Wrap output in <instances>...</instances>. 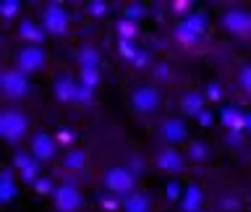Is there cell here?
I'll return each instance as SVG.
<instances>
[{
	"mask_svg": "<svg viewBox=\"0 0 251 212\" xmlns=\"http://www.w3.org/2000/svg\"><path fill=\"white\" fill-rule=\"evenodd\" d=\"M26 115L21 113V110H13L8 107L0 113V133H3L5 141H19L24 133H26Z\"/></svg>",
	"mask_w": 251,
	"mask_h": 212,
	"instance_id": "obj_1",
	"label": "cell"
},
{
	"mask_svg": "<svg viewBox=\"0 0 251 212\" xmlns=\"http://www.w3.org/2000/svg\"><path fill=\"white\" fill-rule=\"evenodd\" d=\"M0 86L8 97H24L29 92V81H26V74L24 71H16V68H8L0 74Z\"/></svg>",
	"mask_w": 251,
	"mask_h": 212,
	"instance_id": "obj_2",
	"label": "cell"
},
{
	"mask_svg": "<svg viewBox=\"0 0 251 212\" xmlns=\"http://www.w3.org/2000/svg\"><path fill=\"white\" fill-rule=\"evenodd\" d=\"M16 60H19V71H24V74H34V71H39L45 66V50L39 45H26V47L19 50Z\"/></svg>",
	"mask_w": 251,
	"mask_h": 212,
	"instance_id": "obj_3",
	"label": "cell"
},
{
	"mask_svg": "<svg viewBox=\"0 0 251 212\" xmlns=\"http://www.w3.org/2000/svg\"><path fill=\"white\" fill-rule=\"evenodd\" d=\"M105 188L113 194H128L133 188V176L128 168H110L105 173Z\"/></svg>",
	"mask_w": 251,
	"mask_h": 212,
	"instance_id": "obj_4",
	"label": "cell"
},
{
	"mask_svg": "<svg viewBox=\"0 0 251 212\" xmlns=\"http://www.w3.org/2000/svg\"><path fill=\"white\" fill-rule=\"evenodd\" d=\"M42 24H45V29L50 31V34H66V29H68V13L63 11L58 3H52V5L45 8Z\"/></svg>",
	"mask_w": 251,
	"mask_h": 212,
	"instance_id": "obj_5",
	"label": "cell"
},
{
	"mask_svg": "<svg viewBox=\"0 0 251 212\" xmlns=\"http://www.w3.org/2000/svg\"><path fill=\"white\" fill-rule=\"evenodd\" d=\"M131 100H133V107H136L139 113H154V110L160 107V92H157L154 86H139Z\"/></svg>",
	"mask_w": 251,
	"mask_h": 212,
	"instance_id": "obj_6",
	"label": "cell"
},
{
	"mask_svg": "<svg viewBox=\"0 0 251 212\" xmlns=\"http://www.w3.org/2000/svg\"><path fill=\"white\" fill-rule=\"evenodd\" d=\"M55 204H58V210H63V212H76L81 207V194H78L76 186L66 184L60 188H55Z\"/></svg>",
	"mask_w": 251,
	"mask_h": 212,
	"instance_id": "obj_7",
	"label": "cell"
},
{
	"mask_svg": "<svg viewBox=\"0 0 251 212\" xmlns=\"http://www.w3.org/2000/svg\"><path fill=\"white\" fill-rule=\"evenodd\" d=\"M223 24L227 31H233V34H249L251 31V13L246 11H227L223 16Z\"/></svg>",
	"mask_w": 251,
	"mask_h": 212,
	"instance_id": "obj_8",
	"label": "cell"
},
{
	"mask_svg": "<svg viewBox=\"0 0 251 212\" xmlns=\"http://www.w3.org/2000/svg\"><path fill=\"white\" fill-rule=\"evenodd\" d=\"M31 155H34L39 162H42V160H52V157H55V141H52L50 133L39 131L37 136L31 139Z\"/></svg>",
	"mask_w": 251,
	"mask_h": 212,
	"instance_id": "obj_9",
	"label": "cell"
},
{
	"mask_svg": "<svg viewBox=\"0 0 251 212\" xmlns=\"http://www.w3.org/2000/svg\"><path fill=\"white\" fill-rule=\"evenodd\" d=\"M204 31V16L201 13H194L188 21H183L178 26V37L183 39V42H196V39L201 37Z\"/></svg>",
	"mask_w": 251,
	"mask_h": 212,
	"instance_id": "obj_10",
	"label": "cell"
},
{
	"mask_svg": "<svg viewBox=\"0 0 251 212\" xmlns=\"http://www.w3.org/2000/svg\"><path fill=\"white\" fill-rule=\"evenodd\" d=\"M55 97L68 102V100H78V84L74 81V76L63 74L55 79Z\"/></svg>",
	"mask_w": 251,
	"mask_h": 212,
	"instance_id": "obj_11",
	"label": "cell"
},
{
	"mask_svg": "<svg viewBox=\"0 0 251 212\" xmlns=\"http://www.w3.org/2000/svg\"><path fill=\"white\" fill-rule=\"evenodd\" d=\"M13 168L21 170V176L26 181H34V184H37V170H39V160H37V157H29V155L19 152L13 157Z\"/></svg>",
	"mask_w": 251,
	"mask_h": 212,
	"instance_id": "obj_12",
	"label": "cell"
},
{
	"mask_svg": "<svg viewBox=\"0 0 251 212\" xmlns=\"http://www.w3.org/2000/svg\"><path fill=\"white\" fill-rule=\"evenodd\" d=\"M157 165L168 173H178L183 168V155L176 152V149H162V152L157 155Z\"/></svg>",
	"mask_w": 251,
	"mask_h": 212,
	"instance_id": "obj_13",
	"label": "cell"
},
{
	"mask_svg": "<svg viewBox=\"0 0 251 212\" xmlns=\"http://www.w3.org/2000/svg\"><path fill=\"white\" fill-rule=\"evenodd\" d=\"M162 136H165V141H170V144L183 141V139H186V126H183V121H178V118L165 121V123H162Z\"/></svg>",
	"mask_w": 251,
	"mask_h": 212,
	"instance_id": "obj_14",
	"label": "cell"
},
{
	"mask_svg": "<svg viewBox=\"0 0 251 212\" xmlns=\"http://www.w3.org/2000/svg\"><path fill=\"white\" fill-rule=\"evenodd\" d=\"M183 110H186L188 115L199 118L204 113V97H201V94H196V92H188L186 97H183Z\"/></svg>",
	"mask_w": 251,
	"mask_h": 212,
	"instance_id": "obj_15",
	"label": "cell"
},
{
	"mask_svg": "<svg viewBox=\"0 0 251 212\" xmlns=\"http://www.w3.org/2000/svg\"><path fill=\"white\" fill-rule=\"evenodd\" d=\"M201 207V188L199 186H188L183 191V210L186 212H196Z\"/></svg>",
	"mask_w": 251,
	"mask_h": 212,
	"instance_id": "obj_16",
	"label": "cell"
},
{
	"mask_svg": "<svg viewBox=\"0 0 251 212\" xmlns=\"http://www.w3.org/2000/svg\"><path fill=\"white\" fill-rule=\"evenodd\" d=\"M223 123L225 126H233V129L238 131V129L246 126V113H241L238 107H225L223 110Z\"/></svg>",
	"mask_w": 251,
	"mask_h": 212,
	"instance_id": "obj_17",
	"label": "cell"
},
{
	"mask_svg": "<svg viewBox=\"0 0 251 212\" xmlns=\"http://www.w3.org/2000/svg\"><path fill=\"white\" fill-rule=\"evenodd\" d=\"M16 196V184H13V170H3V178H0V199L11 202Z\"/></svg>",
	"mask_w": 251,
	"mask_h": 212,
	"instance_id": "obj_18",
	"label": "cell"
},
{
	"mask_svg": "<svg viewBox=\"0 0 251 212\" xmlns=\"http://www.w3.org/2000/svg\"><path fill=\"white\" fill-rule=\"evenodd\" d=\"M78 63H81V71H97L100 66V55L94 47H84L81 55H78Z\"/></svg>",
	"mask_w": 251,
	"mask_h": 212,
	"instance_id": "obj_19",
	"label": "cell"
},
{
	"mask_svg": "<svg viewBox=\"0 0 251 212\" xmlns=\"http://www.w3.org/2000/svg\"><path fill=\"white\" fill-rule=\"evenodd\" d=\"M123 207H126V212H147L149 202H147L144 194H131V196L123 199Z\"/></svg>",
	"mask_w": 251,
	"mask_h": 212,
	"instance_id": "obj_20",
	"label": "cell"
},
{
	"mask_svg": "<svg viewBox=\"0 0 251 212\" xmlns=\"http://www.w3.org/2000/svg\"><path fill=\"white\" fill-rule=\"evenodd\" d=\"M19 34H21V39H29V42H42L45 39V31L42 29H37L31 21H21V29H19Z\"/></svg>",
	"mask_w": 251,
	"mask_h": 212,
	"instance_id": "obj_21",
	"label": "cell"
},
{
	"mask_svg": "<svg viewBox=\"0 0 251 212\" xmlns=\"http://www.w3.org/2000/svg\"><path fill=\"white\" fill-rule=\"evenodd\" d=\"M86 162V155L81 152V149H74V152L66 155V160H63V165H66L68 170H76V168H84Z\"/></svg>",
	"mask_w": 251,
	"mask_h": 212,
	"instance_id": "obj_22",
	"label": "cell"
},
{
	"mask_svg": "<svg viewBox=\"0 0 251 212\" xmlns=\"http://www.w3.org/2000/svg\"><path fill=\"white\" fill-rule=\"evenodd\" d=\"M16 11H19V3H16V0H5V3H0V13H3V19L16 16Z\"/></svg>",
	"mask_w": 251,
	"mask_h": 212,
	"instance_id": "obj_23",
	"label": "cell"
},
{
	"mask_svg": "<svg viewBox=\"0 0 251 212\" xmlns=\"http://www.w3.org/2000/svg\"><path fill=\"white\" fill-rule=\"evenodd\" d=\"M133 34H136V26H133V21H121V39L131 42Z\"/></svg>",
	"mask_w": 251,
	"mask_h": 212,
	"instance_id": "obj_24",
	"label": "cell"
},
{
	"mask_svg": "<svg viewBox=\"0 0 251 212\" xmlns=\"http://www.w3.org/2000/svg\"><path fill=\"white\" fill-rule=\"evenodd\" d=\"M191 157L194 160H204V157H207V147H204L201 141H194L191 144Z\"/></svg>",
	"mask_w": 251,
	"mask_h": 212,
	"instance_id": "obj_25",
	"label": "cell"
},
{
	"mask_svg": "<svg viewBox=\"0 0 251 212\" xmlns=\"http://www.w3.org/2000/svg\"><path fill=\"white\" fill-rule=\"evenodd\" d=\"M121 53L126 55V58H131V60L139 55V53H136V47H133V42H126V39H121Z\"/></svg>",
	"mask_w": 251,
	"mask_h": 212,
	"instance_id": "obj_26",
	"label": "cell"
},
{
	"mask_svg": "<svg viewBox=\"0 0 251 212\" xmlns=\"http://www.w3.org/2000/svg\"><path fill=\"white\" fill-rule=\"evenodd\" d=\"M241 84H243V89L251 94V66H246L241 71Z\"/></svg>",
	"mask_w": 251,
	"mask_h": 212,
	"instance_id": "obj_27",
	"label": "cell"
},
{
	"mask_svg": "<svg viewBox=\"0 0 251 212\" xmlns=\"http://www.w3.org/2000/svg\"><path fill=\"white\" fill-rule=\"evenodd\" d=\"M34 186H37V191H42V194H47V191H52V186H50V181H45V178H42V181H37V184H34Z\"/></svg>",
	"mask_w": 251,
	"mask_h": 212,
	"instance_id": "obj_28",
	"label": "cell"
},
{
	"mask_svg": "<svg viewBox=\"0 0 251 212\" xmlns=\"http://www.w3.org/2000/svg\"><path fill=\"white\" fill-rule=\"evenodd\" d=\"M105 11H107L105 3H92V13H94V16H100V13H105Z\"/></svg>",
	"mask_w": 251,
	"mask_h": 212,
	"instance_id": "obj_29",
	"label": "cell"
},
{
	"mask_svg": "<svg viewBox=\"0 0 251 212\" xmlns=\"http://www.w3.org/2000/svg\"><path fill=\"white\" fill-rule=\"evenodd\" d=\"M168 194L173 196V199H176V194H178V184H170V186H168Z\"/></svg>",
	"mask_w": 251,
	"mask_h": 212,
	"instance_id": "obj_30",
	"label": "cell"
},
{
	"mask_svg": "<svg viewBox=\"0 0 251 212\" xmlns=\"http://www.w3.org/2000/svg\"><path fill=\"white\" fill-rule=\"evenodd\" d=\"M199 121H201V126H207V123H212V115H207V113H201V115H199Z\"/></svg>",
	"mask_w": 251,
	"mask_h": 212,
	"instance_id": "obj_31",
	"label": "cell"
},
{
	"mask_svg": "<svg viewBox=\"0 0 251 212\" xmlns=\"http://www.w3.org/2000/svg\"><path fill=\"white\" fill-rule=\"evenodd\" d=\"M207 92H209V97H220V92H217V84H212Z\"/></svg>",
	"mask_w": 251,
	"mask_h": 212,
	"instance_id": "obj_32",
	"label": "cell"
},
{
	"mask_svg": "<svg viewBox=\"0 0 251 212\" xmlns=\"http://www.w3.org/2000/svg\"><path fill=\"white\" fill-rule=\"evenodd\" d=\"M141 11H139V5H131V11H128V16H139Z\"/></svg>",
	"mask_w": 251,
	"mask_h": 212,
	"instance_id": "obj_33",
	"label": "cell"
},
{
	"mask_svg": "<svg viewBox=\"0 0 251 212\" xmlns=\"http://www.w3.org/2000/svg\"><path fill=\"white\" fill-rule=\"evenodd\" d=\"M246 129L251 131V113H246Z\"/></svg>",
	"mask_w": 251,
	"mask_h": 212,
	"instance_id": "obj_34",
	"label": "cell"
}]
</instances>
